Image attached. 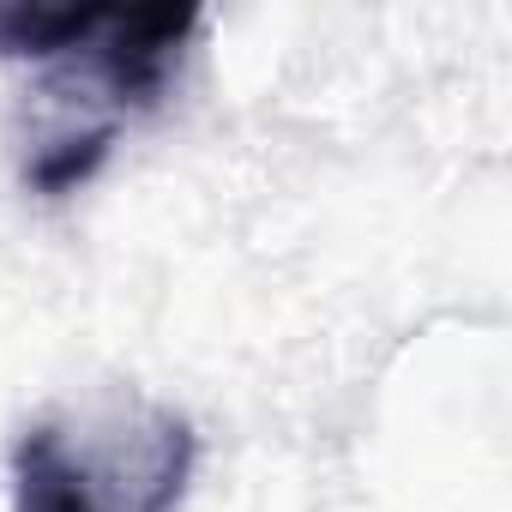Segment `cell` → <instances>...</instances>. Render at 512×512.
<instances>
[{
	"label": "cell",
	"instance_id": "6da1fadb",
	"mask_svg": "<svg viewBox=\"0 0 512 512\" xmlns=\"http://www.w3.org/2000/svg\"><path fill=\"white\" fill-rule=\"evenodd\" d=\"M199 434L181 410L109 398L37 416L7 458L13 512H181Z\"/></svg>",
	"mask_w": 512,
	"mask_h": 512
},
{
	"label": "cell",
	"instance_id": "7a4b0ae2",
	"mask_svg": "<svg viewBox=\"0 0 512 512\" xmlns=\"http://www.w3.org/2000/svg\"><path fill=\"white\" fill-rule=\"evenodd\" d=\"M199 7H49L0 0V61L55 67V91L73 115L49 133L109 127L163 109L175 73L199 37Z\"/></svg>",
	"mask_w": 512,
	"mask_h": 512
},
{
	"label": "cell",
	"instance_id": "3957f363",
	"mask_svg": "<svg viewBox=\"0 0 512 512\" xmlns=\"http://www.w3.org/2000/svg\"><path fill=\"white\" fill-rule=\"evenodd\" d=\"M115 139H121V133H109V127H85V133H43V139L31 145V157H25V187H31L37 199H67V193L91 187V181H97V169L109 163Z\"/></svg>",
	"mask_w": 512,
	"mask_h": 512
}]
</instances>
